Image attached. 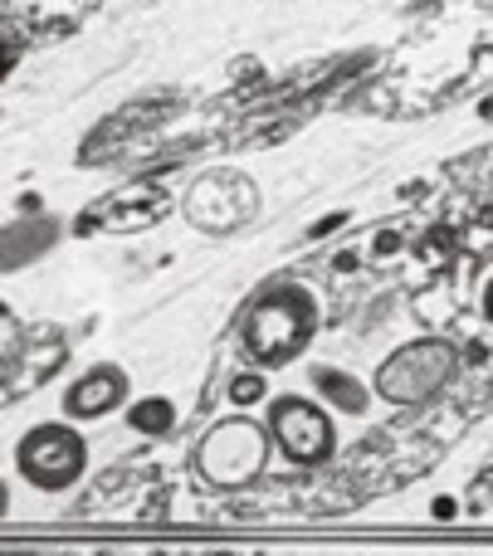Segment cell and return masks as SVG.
<instances>
[{"label":"cell","instance_id":"2","mask_svg":"<svg viewBox=\"0 0 493 556\" xmlns=\"http://www.w3.org/2000/svg\"><path fill=\"white\" fill-rule=\"evenodd\" d=\"M465 371V346L455 337H410V342L391 346L371 371V395L396 410H420L435 405Z\"/></svg>","mask_w":493,"mask_h":556},{"label":"cell","instance_id":"11","mask_svg":"<svg viewBox=\"0 0 493 556\" xmlns=\"http://www.w3.org/2000/svg\"><path fill=\"white\" fill-rule=\"evenodd\" d=\"M484 323L493 327V274L484 278Z\"/></svg>","mask_w":493,"mask_h":556},{"label":"cell","instance_id":"8","mask_svg":"<svg viewBox=\"0 0 493 556\" xmlns=\"http://www.w3.org/2000/svg\"><path fill=\"white\" fill-rule=\"evenodd\" d=\"M308 386H313V395H318L328 410H342V415H352V420H362V415H371V386L362 381V376H352V371H342V366H328V362H313L308 366Z\"/></svg>","mask_w":493,"mask_h":556},{"label":"cell","instance_id":"7","mask_svg":"<svg viewBox=\"0 0 493 556\" xmlns=\"http://www.w3.org/2000/svg\"><path fill=\"white\" fill-rule=\"evenodd\" d=\"M59 240H64V225L54 215H15V220H5L0 225V278L49 260Z\"/></svg>","mask_w":493,"mask_h":556},{"label":"cell","instance_id":"1","mask_svg":"<svg viewBox=\"0 0 493 556\" xmlns=\"http://www.w3.org/2000/svg\"><path fill=\"white\" fill-rule=\"evenodd\" d=\"M235 327H240L250 362L279 371V366H293L299 356H308L313 337L323 327V307L313 298V288L293 283V278H274V283L254 288Z\"/></svg>","mask_w":493,"mask_h":556},{"label":"cell","instance_id":"4","mask_svg":"<svg viewBox=\"0 0 493 556\" xmlns=\"http://www.w3.org/2000/svg\"><path fill=\"white\" fill-rule=\"evenodd\" d=\"M264 430L274 440V454H283L299 469H318L338 454V420L318 395L279 391L264 395Z\"/></svg>","mask_w":493,"mask_h":556},{"label":"cell","instance_id":"5","mask_svg":"<svg viewBox=\"0 0 493 556\" xmlns=\"http://www.w3.org/2000/svg\"><path fill=\"white\" fill-rule=\"evenodd\" d=\"M15 473L39 493H68L88 473V440L74 430V420H45L20 434Z\"/></svg>","mask_w":493,"mask_h":556},{"label":"cell","instance_id":"3","mask_svg":"<svg viewBox=\"0 0 493 556\" xmlns=\"http://www.w3.org/2000/svg\"><path fill=\"white\" fill-rule=\"evenodd\" d=\"M269 459H274V440H269V430H264V420L240 410V415L215 420L211 430L201 434V444H195V454H191V469L205 489L230 493V489L260 483Z\"/></svg>","mask_w":493,"mask_h":556},{"label":"cell","instance_id":"9","mask_svg":"<svg viewBox=\"0 0 493 556\" xmlns=\"http://www.w3.org/2000/svg\"><path fill=\"white\" fill-rule=\"evenodd\" d=\"M127 420H132L137 430H147V434H166L176 425V410H172L166 395H152V401H137L132 410H127Z\"/></svg>","mask_w":493,"mask_h":556},{"label":"cell","instance_id":"10","mask_svg":"<svg viewBox=\"0 0 493 556\" xmlns=\"http://www.w3.org/2000/svg\"><path fill=\"white\" fill-rule=\"evenodd\" d=\"M269 395V381H264V371H244L240 381H230V401L235 410H254V405Z\"/></svg>","mask_w":493,"mask_h":556},{"label":"cell","instance_id":"12","mask_svg":"<svg viewBox=\"0 0 493 556\" xmlns=\"http://www.w3.org/2000/svg\"><path fill=\"white\" fill-rule=\"evenodd\" d=\"M10 64H15V59H10V49H5V39H0V78L10 74Z\"/></svg>","mask_w":493,"mask_h":556},{"label":"cell","instance_id":"13","mask_svg":"<svg viewBox=\"0 0 493 556\" xmlns=\"http://www.w3.org/2000/svg\"><path fill=\"white\" fill-rule=\"evenodd\" d=\"M5 513H10V483L0 479V518H5Z\"/></svg>","mask_w":493,"mask_h":556},{"label":"cell","instance_id":"6","mask_svg":"<svg viewBox=\"0 0 493 556\" xmlns=\"http://www.w3.org/2000/svg\"><path fill=\"white\" fill-rule=\"evenodd\" d=\"M127 401H132V376H127V366L98 362L64 386V420H74V425L103 420V415L123 410Z\"/></svg>","mask_w":493,"mask_h":556},{"label":"cell","instance_id":"14","mask_svg":"<svg viewBox=\"0 0 493 556\" xmlns=\"http://www.w3.org/2000/svg\"><path fill=\"white\" fill-rule=\"evenodd\" d=\"M211 556H230V552H211Z\"/></svg>","mask_w":493,"mask_h":556}]
</instances>
